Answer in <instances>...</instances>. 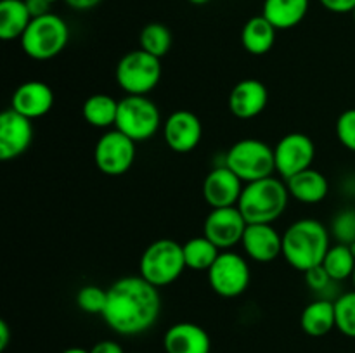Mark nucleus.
<instances>
[{
	"label": "nucleus",
	"instance_id": "5701e85b",
	"mask_svg": "<svg viewBox=\"0 0 355 353\" xmlns=\"http://www.w3.org/2000/svg\"><path fill=\"white\" fill-rule=\"evenodd\" d=\"M277 30L263 16L250 17L241 30V44L252 55H263L276 44Z\"/></svg>",
	"mask_w": 355,
	"mask_h": 353
},
{
	"label": "nucleus",
	"instance_id": "a878e982",
	"mask_svg": "<svg viewBox=\"0 0 355 353\" xmlns=\"http://www.w3.org/2000/svg\"><path fill=\"white\" fill-rule=\"evenodd\" d=\"M182 249L186 265L191 270H207L208 272V269L214 265L215 260L220 255V249L205 235L189 239L186 244H182Z\"/></svg>",
	"mask_w": 355,
	"mask_h": 353
},
{
	"label": "nucleus",
	"instance_id": "58836bf2",
	"mask_svg": "<svg viewBox=\"0 0 355 353\" xmlns=\"http://www.w3.org/2000/svg\"><path fill=\"white\" fill-rule=\"evenodd\" d=\"M61 353H90V350L80 348V346H73V348L64 350V352H61Z\"/></svg>",
	"mask_w": 355,
	"mask_h": 353
},
{
	"label": "nucleus",
	"instance_id": "2f4dec72",
	"mask_svg": "<svg viewBox=\"0 0 355 353\" xmlns=\"http://www.w3.org/2000/svg\"><path fill=\"white\" fill-rule=\"evenodd\" d=\"M336 137L340 144L355 152V107L343 111L336 120Z\"/></svg>",
	"mask_w": 355,
	"mask_h": 353
},
{
	"label": "nucleus",
	"instance_id": "473e14b6",
	"mask_svg": "<svg viewBox=\"0 0 355 353\" xmlns=\"http://www.w3.org/2000/svg\"><path fill=\"white\" fill-rule=\"evenodd\" d=\"M304 273H305V282H307V286L311 287L312 291H315V293H321V291H324L329 284L335 282V280L329 277V273L326 272L322 263L318 266H312V269H309L307 272Z\"/></svg>",
	"mask_w": 355,
	"mask_h": 353
},
{
	"label": "nucleus",
	"instance_id": "9d476101",
	"mask_svg": "<svg viewBox=\"0 0 355 353\" xmlns=\"http://www.w3.org/2000/svg\"><path fill=\"white\" fill-rule=\"evenodd\" d=\"M137 156L135 142L120 130H111L101 135L94 149V161L101 173L120 176L132 168Z\"/></svg>",
	"mask_w": 355,
	"mask_h": 353
},
{
	"label": "nucleus",
	"instance_id": "4c0bfd02",
	"mask_svg": "<svg viewBox=\"0 0 355 353\" xmlns=\"http://www.w3.org/2000/svg\"><path fill=\"white\" fill-rule=\"evenodd\" d=\"M10 341V329L6 320H0V352H6Z\"/></svg>",
	"mask_w": 355,
	"mask_h": 353
},
{
	"label": "nucleus",
	"instance_id": "bb28decb",
	"mask_svg": "<svg viewBox=\"0 0 355 353\" xmlns=\"http://www.w3.org/2000/svg\"><path fill=\"white\" fill-rule=\"evenodd\" d=\"M322 266L326 269V272L329 273L335 282L340 280L352 279V273L355 269V255L350 249L349 244H340L336 242L335 246L328 249L324 260H322Z\"/></svg>",
	"mask_w": 355,
	"mask_h": 353
},
{
	"label": "nucleus",
	"instance_id": "f03ea898",
	"mask_svg": "<svg viewBox=\"0 0 355 353\" xmlns=\"http://www.w3.org/2000/svg\"><path fill=\"white\" fill-rule=\"evenodd\" d=\"M331 248V232L314 218L293 221L283 234V256L298 272L321 265Z\"/></svg>",
	"mask_w": 355,
	"mask_h": 353
},
{
	"label": "nucleus",
	"instance_id": "aec40b11",
	"mask_svg": "<svg viewBox=\"0 0 355 353\" xmlns=\"http://www.w3.org/2000/svg\"><path fill=\"white\" fill-rule=\"evenodd\" d=\"M284 182L290 190V196L304 204L321 203L329 192L328 179L314 168L304 170Z\"/></svg>",
	"mask_w": 355,
	"mask_h": 353
},
{
	"label": "nucleus",
	"instance_id": "39448f33",
	"mask_svg": "<svg viewBox=\"0 0 355 353\" xmlns=\"http://www.w3.org/2000/svg\"><path fill=\"white\" fill-rule=\"evenodd\" d=\"M187 269L182 244L173 239H158L144 249L139 262V272L156 287L175 282Z\"/></svg>",
	"mask_w": 355,
	"mask_h": 353
},
{
	"label": "nucleus",
	"instance_id": "423d86ee",
	"mask_svg": "<svg viewBox=\"0 0 355 353\" xmlns=\"http://www.w3.org/2000/svg\"><path fill=\"white\" fill-rule=\"evenodd\" d=\"M225 166L245 183L272 176L276 172L274 147L259 138H241L225 154Z\"/></svg>",
	"mask_w": 355,
	"mask_h": 353
},
{
	"label": "nucleus",
	"instance_id": "c9c22d12",
	"mask_svg": "<svg viewBox=\"0 0 355 353\" xmlns=\"http://www.w3.org/2000/svg\"><path fill=\"white\" fill-rule=\"evenodd\" d=\"M90 353H125L121 348L120 343L111 341V339H104V341L96 343V345L90 348Z\"/></svg>",
	"mask_w": 355,
	"mask_h": 353
},
{
	"label": "nucleus",
	"instance_id": "2eb2a0df",
	"mask_svg": "<svg viewBox=\"0 0 355 353\" xmlns=\"http://www.w3.org/2000/svg\"><path fill=\"white\" fill-rule=\"evenodd\" d=\"M243 180L227 166H217L203 180V197L211 208L238 206Z\"/></svg>",
	"mask_w": 355,
	"mask_h": 353
},
{
	"label": "nucleus",
	"instance_id": "b1692460",
	"mask_svg": "<svg viewBox=\"0 0 355 353\" xmlns=\"http://www.w3.org/2000/svg\"><path fill=\"white\" fill-rule=\"evenodd\" d=\"M31 19L24 0H0V38L3 42L23 37Z\"/></svg>",
	"mask_w": 355,
	"mask_h": 353
},
{
	"label": "nucleus",
	"instance_id": "a211bd4d",
	"mask_svg": "<svg viewBox=\"0 0 355 353\" xmlns=\"http://www.w3.org/2000/svg\"><path fill=\"white\" fill-rule=\"evenodd\" d=\"M54 106V92L42 80H28L12 93L10 107L30 120L45 116Z\"/></svg>",
	"mask_w": 355,
	"mask_h": 353
},
{
	"label": "nucleus",
	"instance_id": "7ed1b4c3",
	"mask_svg": "<svg viewBox=\"0 0 355 353\" xmlns=\"http://www.w3.org/2000/svg\"><path fill=\"white\" fill-rule=\"evenodd\" d=\"M290 201L286 182L276 176L255 180L243 187L238 208L246 224H274Z\"/></svg>",
	"mask_w": 355,
	"mask_h": 353
},
{
	"label": "nucleus",
	"instance_id": "7c9ffc66",
	"mask_svg": "<svg viewBox=\"0 0 355 353\" xmlns=\"http://www.w3.org/2000/svg\"><path fill=\"white\" fill-rule=\"evenodd\" d=\"M331 234L340 244L355 242V210H343L333 218Z\"/></svg>",
	"mask_w": 355,
	"mask_h": 353
},
{
	"label": "nucleus",
	"instance_id": "f3484780",
	"mask_svg": "<svg viewBox=\"0 0 355 353\" xmlns=\"http://www.w3.org/2000/svg\"><path fill=\"white\" fill-rule=\"evenodd\" d=\"M241 244L253 262L270 263L283 255V235L272 224H248Z\"/></svg>",
	"mask_w": 355,
	"mask_h": 353
},
{
	"label": "nucleus",
	"instance_id": "cd10ccee",
	"mask_svg": "<svg viewBox=\"0 0 355 353\" xmlns=\"http://www.w3.org/2000/svg\"><path fill=\"white\" fill-rule=\"evenodd\" d=\"M139 42H141L142 51L162 59L168 54L172 47V33L165 24L149 23L142 28Z\"/></svg>",
	"mask_w": 355,
	"mask_h": 353
},
{
	"label": "nucleus",
	"instance_id": "f8f14e48",
	"mask_svg": "<svg viewBox=\"0 0 355 353\" xmlns=\"http://www.w3.org/2000/svg\"><path fill=\"white\" fill-rule=\"evenodd\" d=\"M246 227L248 224L238 206L211 208V211L205 218L203 235L210 239L218 249L227 251L243 241Z\"/></svg>",
	"mask_w": 355,
	"mask_h": 353
},
{
	"label": "nucleus",
	"instance_id": "ea45409f",
	"mask_svg": "<svg viewBox=\"0 0 355 353\" xmlns=\"http://www.w3.org/2000/svg\"><path fill=\"white\" fill-rule=\"evenodd\" d=\"M191 3H194V6H205V3H208L210 0H189Z\"/></svg>",
	"mask_w": 355,
	"mask_h": 353
},
{
	"label": "nucleus",
	"instance_id": "ddd939ff",
	"mask_svg": "<svg viewBox=\"0 0 355 353\" xmlns=\"http://www.w3.org/2000/svg\"><path fill=\"white\" fill-rule=\"evenodd\" d=\"M33 141V125L12 107L0 114V159L10 161L28 151Z\"/></svg>",
	"mask_w": 355,
	"mask_h": 353
},
{
	"label": "nucleus",
	"instance_id": "a19ab883",
	"mask_svg": "<svg viewBox=\"0 0 355 353\" xmlns=\"http://www.w3.org/2000/svg\"><path fill=\"white\" fill-rule=\"evenodd\" d=\"M352 284H354V289H355V269H354V273H352Z\"/></svg>",
	"mask_w": 355,
	"mask_h": 353
},
{
	"label": "nucleus",
	"instance_id": "9b49d317",
	"mask_svg": "<svg viewBox=\"0 0 355 353\" xmlns=\"http://www.w3.org/2000/svg\"><path fill=\"white\" fill-rule=\"evenodd\" d=\"M315 158V145L309 135L300 132H291L274 147V161H276V172L281 179L288 180L304 170L312 168Z\"/></svg>",
	"mask_w": 355,
	"mask_h": 353
},
{
	"label": "nucleus",
	"instance_id": "f704fd0d",
	"mask_svg": "<svg viewBox=\"0 0 355 353\" xmlns=\"http://www.w3.org/2000/svg\"><path fill=\"white\" fill-rule=\"evenodd\" d=\"M31 17H40L51 12V2L47 0H24Z\"/></svg>",
	"mask_w": 355,
	"mask_h": 353
},
{
	"label": "nucleus",
	"instance_id": "412c9836",
	"mask_svg": "<svg viewBox=\"0 0 355 353\" xmlns=\"http://www.w3.org/2000/svg\"><path fill=\"white\" fill-rule=\"evenodd\" d=\"M309 6L311 0H266L262 16L270 21L276 30H290L305 19Z\"/></svg>",
	"mask_w": 355,
	"mask_h": 353
},
{
	"label": "nucleus",
	"instance_id": "4be33fe9",
	"mask_svg": "<svg viewBox=\"0 0 355 353\" xmlns=\"http://www.w3.org/2000/svg\"><path fill=\"white\" fill-rule=\"evenodd\" d=\"M300 327L312 338H322L336 329L335 301L315 300L304 308L300 315Z\"/></svg>",
	"mask_w": 355,
	"mask_h": 353
},
{
	"label": "nucleus",
	"instance_id": "37998d69",
	"mask_svg": "<svg viewBox=\"0 0 355 353\" xmlns=\"http://www.w3.org/2000/svg\"><path fill=\"white\" fill-rule=\"evenodd\" d=\"M352 16H354V21H355V9L352 10Z\"/></svg>",
	"mask_w": 355,
	"mask_h": 353
},
{
	"label": "nucleus",
	"instance_id": "1a4fd4ad",
	"mask_svg": "<svg viewBox=\"0 0 355 353\" xmlns=\"http://www.w3.org/2000/svg\"><path fill=\"white\" fill-rule=\"evenodd\" d=\"M252 270L248 262L234 251H220L214 265L208 269L210 287L220 298H238L248 289Z\"/></svg>",
	"mask_w": 355,
	"mask_h": 353
},
{
	"label": "nucleus",
	"instance_id": "c756f323",
	"mask_svg": "<svg viewBox=\"0 0 355 353\" xmlns=\"http://www.w3.org/2000/svg\"><path fill=\"white\" fill-rule=\"evenodd\" d=\"M107 303V289H103L94 284H87V286L80 287L76 293V305L80 310L87 311V314H101L103 315L104 308Z\"/></svg>",
	"mask_w": 355,
	"mask_h": 353
},
{
	"label": "nucleus",
	"instance_id": "20e7f679",
	"mask_svg": "<svg viewBox=\"0 0 355 353\" xmlns=\"http://www.w3.org/2000/svg\"><path fill=\"white\" fill-rule=\"evenodd\" d=\"M21 48L35 61H51L58 57L69 42V28L58 14L33 17L19 38Z\"/></svg>",
	"mask_w": 355,
	"mask_h": 353
},
{
	"label": "nucleus",
	"instance_id": "f257e3e1",
	"mask_svg": "<svg viewBox=\"0 0 355 353\" xmlns=\"http://www.w3.org/2000/svg\"><path fill=\"white\" fill-rule=\"evenodd\" d=\"M162 311L158 287L141 275H125L107 289L103 318L121 336H137L156 324Z\"/></svg>",
	"mask_w": 355,
	"mask_h": 353
},
{
	"label": "nucleus",
	"instance_id": "dca6fc26",
	"mask_svg": "<svg viewBox=\"0 0 355 353\" xmlns=\"http://www.w3.org/2000/svg\"><path fill=\"white\" fill-rule=\"evenodd\" d=\"M269 102L267 87L260 80L246 78L236 83L229 93V111L239 120H252L257 118Z\"/></svg>",
	"mask_w": 355,
	"mask_h": 353
},
{
	"label": "nucleus",
	"instance_id": "4468645a",
	"mask_svg": "<svg viewBox=\"0 0 355 353\" xmlns=\"http://www.w3.org/2000/svg\"><path fill=\"white\" fill-rule=\"evenodd\" d=\"M163 137L173 152L187 154L200 145L203 137V125L193 111H173L165 121Z\"/></svg>",
	"mask_w": 355,
	"mask_h": 353
},
{
	"label": "nucleus",
	"instance_id": "0eeeda50",
	"mask_svg": "<svg viewBox=\"0 0 355 353\" xmlns=\"http://www.w3.org/2000/svg\"><path fill=\"white\" fill-rule=\"evenodd\" d=\"M116 83L127 96H148L162 80V59L146 51H130L118 61Z\"/></svg>",
	"mask_w": 355,
	"mask_h": 353
},
{
	"label": "nucleus",
	"instance_id": "e433bc0d",
	"mask_svg": "<svg viewBox=\"0 0 355 353\" xmlns=\"http://www.w3.org/2000/svg\"><path fill=\"white\" fill-rule=\"evenodd\" d=\"M64 2L75 10H90L99 6L103 0H64Z\"/></svg>",
	"mask_w": 355,
	"mask_h": 353
},
{
	"label": "nucleus",
	"instance_id": "c03bdc74",
	"mask_svg": "<svg viewBox=\"0 0 355 353\" xmlns=\"http://www.w3.org/2000/svg\"><path fill=\"white\" fill-rule=\"evenodd\" d=\"M210 353H211V352H210Z\"/></svg>",
	"mask_w": 355,
	"mask_h": 353
},
{
	"label": "nucleus",
	"instance_id": "c85d7f7f",
	"mask_svg": "<svg viewBox=\"0 0 355 353\" xmlns=\"http://www.w3.org/2000/svg\"><path fill=\"white\" fill-rule=\"evenodd\" d=\"M336 329L347 338L355 339V289L335 300Z\"/></svg>",
	"mask_w": 355,
	"mask_h": 353
},
{
	"label": "nucleus",
	"instance_id": "79ce46f5",
	"mask_svg": "<svg viewBox=\"0 0 355 353\" xmlns=\"http://www.w3.org/2000/svg\"><path fill=\"white\" fill-rule=\"evenodd\" d=\"M47 2H51V3H55V2H59V0H47Z\"/></svg>",
	"mask_w": 355,
	"mask_h": 353
},
{
	"label": "nucleus",
	"instance_id": "6ab92c4d",
	"mask_svg": "<svg viewBox=\"0 0 355 353\" xmlns=\"http://www.w3.org/2000/svg\"><path fill=\"white\" fill-rule=\"evenodd\" d=\"M166 353H210L211 339L201 325L194 322H177L163 336Z\"/></svg>",
	"mask_w": 355,
	"mask_h": 353
},
{
	"label": "nucleus",
	"instance_id": "6e6552de",
	"mask_svg": "<svg viewBox=\"0 0 355 353\" xmlns=\"http://www.w3.org/2000/svg\"><path fill=\"white\" fill-rule=\"evenodd\" d=\"M162 125V113L148 96H125L118 102L116 130L134 142H144L155 137Z\"/></svg>",
	"mask_w": 355,
	"mask_h": 353
},
{
	"label": "nucleus",
	"instance_id": "72a5a7b5",
	"mask_svg": "<svg viewBox=\"0 0 355 353\" xmlns=\"http://www.w3.org/2000/svg\"><path fill=\"white\" fill-rule=\"evenodd\" d=\"M324 9L335 14H347L355 9V0H319Z\"/></svg>",
	"mask_w": 355,
	"mask_h": 353
},
{
	"label": "nucleus",
	"instance_id": "393cba45",
	"mask_svg": "<svg viewBox=\"0 0 355 353\" xmlns=\"http://www.w3.org/2000/svg\"><path fill=\"white\" fill-rule=\"evenodd\" d=\"M118 102L107 93H92L82 106V114L90 127L110 128L116 123Z\"/></svg>",
	"mask_w": 355,
	"mask_h": 353
}]
</instances>
